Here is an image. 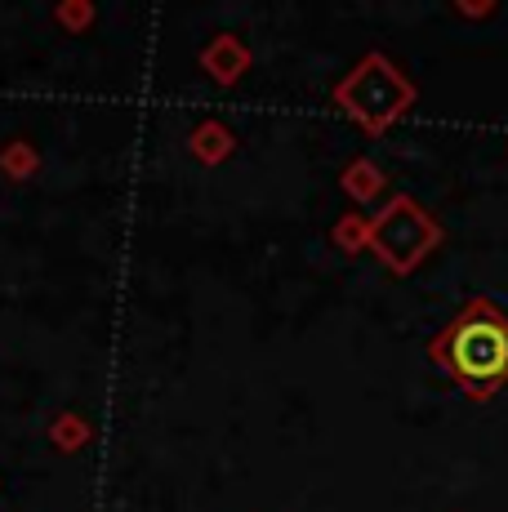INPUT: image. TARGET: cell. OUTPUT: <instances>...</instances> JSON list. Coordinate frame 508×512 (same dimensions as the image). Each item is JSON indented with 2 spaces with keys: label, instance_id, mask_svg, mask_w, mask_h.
I'll use <instances>...</instances> for the list:
<instances>
[{
  "label": "cell",
  "instance_id": "1",
  "mask_svg": "<svg viewBox=\"0 0 508 512\" xmlns=\"http://www.w3.org/2000/svg\"><path fill=\"white\" fill-rule=\"evenodd\" d=\"M428 361L451 374L468 401H491L508 383V312L486 294H473L428 339Z\"/></svg>",
  "mask_w": 508,
  "mask_h": 512
},
{
  "label": "cell",
  "instance_id": "2",
  "mask_svg": "<svg viewBox=\"0 0 508 512\" xmlns=\"http://www.w3.org/2000/svg\"><path fill=\"white\" fill-rule=\"evenodd\" d=\"M330 98H335V107L357 125L361 134L384 139L410 107L419 103V90L393 58L379 54V49H370V54H361L353 63V72L330 90Z\"/></svg>",
  "mask_w": 508,
  "mask_h": 512
},
{
  "label": "cell",
  "instance_id": "3",
  "mask_svg": "<svg viewBox=\"0 0 508 512\" xmlns=\"http://www.w3.org/2000/svg\"><path fill=\"white\" fill-rule=\"evenodd\" d=\"M442 241H446V228L406 192L388 196L384 210L370 214V254L393 277H410L428 254L442 250Z\"/></svg>",
  "mask_w": 508,
  "mask_h": 512
},
{
  "label": "cell",
  "instance_id": "4",
  "mask_svg": "<svg viewBox=\"0 0 508 512\" xmlns=\"http://www.w3.org/2000/svg\"><path fill=\"white\" fill-rule=\"evenodd\" d=\"M197 63H201V72L210 76L214 85H223V90H232V85L241 81V76L254 67V54H250V45L241 41L237 32H219L210 45L197 54Z\"/></svg>",
  "mask_w": 508,
  "mask_h": 512
},
{
  "label": "cell",
  "instance_id": "5",
  "mask_svg": "<svg viewBox=\"0 0 508 512\" xmlns=\"http://www.w3.org/2000/svg\"><path fill=\"white\" fill-rule=\"evenodd\" d=\"M339 187H344V196L353 205H370L388 192V174L379 170L370 156H353V161L344 165V174H339Z\"/></svg>",
  "mask_w": 508,
  "mask_h": 512
},
{
  "label": "cell",
  "instance_id": "6",
  "mask_svg": "<svg viewBox=\"0 0 508 512\" xmlns=\"http://www.w3.org/2000/svg\"><path fill=\"white\" fill-rule=\"evenodd\" d=\"M188 152L197 156L201 165H223L232 152H237V134L223 121H201L197 130L188 134Z\"/></svg>",
  "mask_w": 508,
  "mask_h": 512
},
{
  "label": "cell",
  "instance_id": "7",
  "mask_svg": "<svg viewBox=\"0 0 508 512\" xmlns=\"http://www.w3.org/2000/svg\"><path fill=\"white\" fill-rule=\"evenodd\" d=\"M0 174L9 183H32L41 174V152H36L32 139H9L0 143Z\"/></svg>",
  "mask_w": 508,
  "mask_h": 512
},
{
  "label": "cell",
  "instance_id": "8",
  "mask_svg": "<svg viewBox=\"0 0 508 512\" xmlns=\"http://www.w3.org/2000/svg\"><path fill=\"white\" fill-rule=\"evenodd\" d=\"M94 441V423L85 415H76V410H58L50 419V446L63 450V455H76V450H85Z\"/></svg>",
  "mask_w": 508,
  "mask_h": 512
},
{
  "label": "cell",
  "instance_id": "9",
  "mask_svg": "<svg viewBox=\"0 0 508 512\" xmlns=\"http://www.w3.org/2000/svg\"><path fill=\"white\" fill-rule=\"evenodd\" d=\"M330 241H335V250L348 254V259L366 254L370 250V214H344V219H335Z\"/></svg>",
  "mask_w": 508,
  "mask_h": 512
},
{
  "label": "cell",
  "instance_id": "10",
  "mask_svg": "<svg viewBox=\"0 0 508 512\" xmlns=\"http://www.w3.org/2000/svg\"><path fill=\"white\" fill-rule=\"evenodd\" d=\"M99 18V9L90 5V0H58L54 5V23L63 27L67 36H81V32H90V23Z\"/></svg>",
  "mask_w": 508,
  "mask_h": 512
},
{
  "label": "cell",
  "instance_id": "11",
  "mask_svg": "<svg viewBox=\"0 0 508 512\" xmlns=\"http://www.w3.org/2000/svg\"><path fill=\"white\" fill-rule=\"evenodd\" d=\"M455 14L459 18H491V14H500V5H495V0H482V5H473V0H459Z\"/></svg>",
  "mask_w": 508,
  "mask_h": 512
}]
</instances>
